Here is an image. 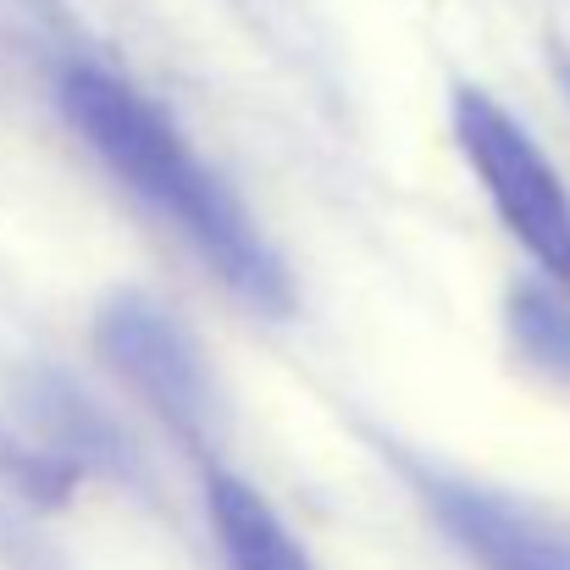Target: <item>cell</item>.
Instances as JSON below:
<instances>
[{
  "mask_svg": "<svg viewBox=\"0 0 570 570\" xmlns=\"http://www.w3.org/2000/svg\"><path fill=\"white\" fill-rule=\"evenodd\" d=\"M61 111L78 128V139L106 161V173L128 184L161 222H173L244 305L272 316L294 311V283L277 249L261 238V227L244 216L227 184L189 150V139L134 83L100 67H67Z\"/></svg>",
  "mask_w": 570,
  "mask_h": 570,
  "instance_id": "6da1fadb",
  "label": "cell"
},
{
  "mask_svg": "<svg viewBox=\"0 0 570 570\" xmlns=\"http://www.w3.org/2000/svg\"><path fill=\"white\" fill-rule=\"evenodd\" d=\"M449 122H454L460 156L482 178V189L493 199L499 222L510 227V238L549 277L570 283V189L566 178L554 173V161L543 156V145L527 134V122H515L476 83L454 89Z\"/></svg>",
  "mask_w": 570,
  "mask_h": 570,
  "instance_id": "7a4b0ae2",
  "label": "cell"
},
{
  "mask_svg": "<svg viewBox=\"0 0 570 570\" xmlns=\"http://www.w3.org/2000/svg\"><path fill=\"white\" fill-rule=\"evenodd\" d=\"M100 350L111 355V366L134 382L173 426H205L210 415V393H205V366L184 338V327L173 322V311L150 305V299H117L100 316Z\"/></svg>",
  "mask_w": 570,
  "mask_h": 570,
  "instance_id": "3957f363",
  "label": "cell"
},
{
  "mask_svg": "<svg viewBox=\"0 0 570 570\" xmlns=\"http://www.w3.org/2000/svg\"><path fill=\"white\" fill-rule=\"evenodd\" d=\"M205 510H210L216 543H222L233 570H316L305 543L283 527V515L266 504V493H255L244 476L210 471L205 476Z\"/></svg>",
  "mask_w": 570,
  "mask_h": 570,
  "instance_id": "277c9868",
  "label": "cell"
},
{
  "mask_svg": "<svg viewBox=\"0 0 570 570\" xmlns=\"http://www.w3.org/2000/svg\"><path fill=\"white\" fill-rule=\"evenodd\" d=\"M438 515L488 570H570V549L560 538L538 532L527 515H515L510 504H493L471 488H443Z\"/></svg>",
  "mask_w": 570,
  "mask_h": 570,
  "instance_id": "5b68a950",
  "label": "cell"
},
{
  "mask_svg": "<svg viewBox=\"0 0 570 570\" xmlns=\"http://www.w3.org/2000/svg\"><path fill=\"white\" fill-rule=\"evenodd\" d=\"M560 78H566V89H570V56H560Z\"/></svg>",
  "mask_w": 570,
  "mask_h": 570,
  "instance_id": "8992f818",
  "label": "cell"
}]
</instances>
